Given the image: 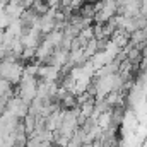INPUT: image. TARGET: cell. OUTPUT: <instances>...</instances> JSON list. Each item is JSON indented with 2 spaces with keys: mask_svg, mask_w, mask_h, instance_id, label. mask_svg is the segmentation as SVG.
Listing matches in <instances>:
<instances>
[{
  "mask_svg": "<svg viewBox=\"0 0 147 147\" xmlns=\"http://www.w3.org/2000/svg\"><path fill=\"white\" fill-rule=\"evenodd\" d=\"M139 48H140V51H142V58H147V39L139 46Z\"/></svg>",
  "mask_w": 147,
  "mask_h": 147,
  "instance_id": "1",
  "label": "cell"
}]
</instances>
